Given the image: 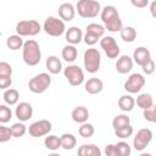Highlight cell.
Instances as JSON below:
<instances>
[{
    "mask_svg": "<svg viewBox=\"0 0 156 156\" xmlns=\"http://www.w3.org/2000/svg\"><path fill=\"white\" fill-rule=\"evenodd\" d=\"M58 16L60 18L65 21H72L76 16V9L69 2H63L58 6Z\"/></svg>",
    "mask_w": 156,
    "mask_h": 156,
    "instance_id": "cell-16",
    "label": "cell"
},
{
    "mask_svg": "<svg viewBox=\"0 0 156 156\" xmlns=\"http://www.w3.org/2000/svg\"><path fill=\"white\" fill-rule=\"evenodd\" d=\"M105 30H106L105 27L101 26V24H99V23H90V24L87 26V32L90 33V34H93V35H95L99 39L101 37H104Z\"/></svg>",
    "mask_w": 156,
    "mask_h": 156,
    "instance_id": "cell-30",
    "label": "cell"
},
{
    "mask_svg": "<svg viewBox=\"0 0 156 156\" xmlns=\"http://www.w3.org/2000/svg\"><path fill=\"white\" fill-rule=\"evenodd\" d=\"M136 105H138L140 108H143V110L149 108V107H151V106L154 105V99H152V96H151L150 94H147V93L140 94V95L136 98Z\"/></svg>",
    "mask_w": 156,
    "mask_h": 156,
    "instance_id": "cell-28",
    "label": "cell"
},
{
    "mask_svg": "<svg viewBox=\"0 0 156 156\" xmlns=\"http://www.w3.org/2000/svg\"><path fill=\"white\" fill-rule=\"evenodd\" d=\"M127 124H130V118H129L127 115L121 113V115H117V116L112 119V127H113V129L119 128V127H124V126H127Z\"/></svg>",
    "mask_w": 156,
    "mask_h": 156,
    "instance_id": "cell-32",
    "label": "cell"
},
{
    "mask_svg": "<svg viewBox=\"0 0 156 156\" xmlns=\"http://www.w3.org/2000/svg\"><path fill=\"white\" fill-rule=\"evenodd\" d=\"M155 5H156V2H155V1H152V2H151V7H150V11H151L152 17H155V16H156V13H155Z\"/></svg>",
    "mask_w": 156,
    "mask_h": 156,
    "instance_id": "cell-45",
    "label": "cell"
},
{
    "mask_svg": "<svg viewBox=\"0 0 156 156\" xmlns=\"http://www.w3.org/2000/svg\"><path fill=\"white\" fill-rule=\"evenodd\" d=\"M45 66H46V69L49 71V73H51V74H58L62 71V62L55 55H51L46 58Z\"/></svg>",
    "mask_w": 156,
    "mask_h": 156,
    "instance_id": "cell-19",
    "label": "cell"
},
{
    "mask_svg": "<svg viewBox=\"0 0 156 156\" xmlns=\"http://www.w3.org/2000/svg\"><path fill=\"white\" fill-rule=\"evenodd\" d=\"M135 105V100L132 98V95H122L118 99V107L123 111V112H129L134 108Z\"/></svg>",
    "mask_w": 156,
    "mask_h": 156,
    "instance_id": "cell-22",
    "label": "cell"
},
{
    "mask_svg": "<svg viewBox=\"0 0 156 156\" xmlns=\"http://www.w3.org/2000/svg\"><path fill=\"white\" fill-rule=\"evenodd\" d=\"M116 146H117V150H118L119 156H129L130 152H132L130 146L126 141H119V143L116 144Z\"/></svg>",
    "mask_w": 156,
    "mask_h": 156,
    "instance_id": "cell-37",
    "label": "cell"
},
{
    "mask_svg": "<svg viewBox=\"0 0 156 156\" xmlns=\"http://www.w3.org/2000/svg\"><path fill=\"white\" fill-rule=\"evenodd\" d=\"M51 84V77L49 73H39L34 76L29 82H28V88L32 93L34 94H41L44 93Z\"/></svg>",
    "mask_w": 156,
    "mask_h": 156,
    "instance_id": "cell-6",
    "label": "cell"
},
{
    "mask_svg": "<svg viewBox=\"0 0 156 156\" xmlns=\"http://www.w3.org/2000/svg\"><path fill=\"white\" fill-rule=\"evenodd\" d=\"M100 46L108 58H117L119 56V46L112 37H101Z\"/></svg>",
    "mask_w": 156,
    "mask_h": 156,
    "instance_id": "cell-11",
    "label": "cell"
},
{
    "mask_svg": "<svg viewBox=\"0 0 156 156\" xmlns=\"http://www.w3.org/2000/svg\"><path fill=\"white\" fill-rule=\"evenodd\" d=\"M6 46L10 49V50H20L22 46H23V40H22V37L18 35V34H15V35H10L7 39H6Z\"/></svg>",
    "mask_w": 156,
    "mask_h": 156,
    "instance_id": "cell-27",
    "label": "cell"
},
{
    "mask_svg": "<svg viewBox=\"0 0 156 156\" xmlns=\"http://www.w3.org/2000/svg\"><path fill=\"white\" fill-rule=\"evenodd\" d=\"M76 11L83 18H94L101 11V5L96 0H78Z\"/></svg>",
    "mask_w": 156,
    "mask_h": 156,
    "instance_id": "cell-3",
    "label": "cell"
},
{
    "mask_svg": "<svg viewBox=\"0 0 156 156\" xmlns=\"http://www.w3.org/2000/svg\"><path fill=\"white\" fill-rule=\"evenodd\" d=\"M101 55L100 51L95 48L87 49L84 52V68L89 73H96L100 69Z\"/></svg>",
    "mask_w": 156,
    "mask_h": 156,
    "instance_id": "cell-4",
    "label": "cell"
},
{
    "mask_svg": "<svg viewBox=\"0 0 156 156\" xmlns=\"http://www.w3.org/2000/svg\"><path fill=\"white\" fill-rule=\"evenodd\" d=\"M60 140H61V147L63 150H72L76 144H77V139L73 134L71 133H65L60 136Z\"/></svg>",
    "mask_w": 156,
    "mask_h": 156,
    "instance_id": "cell-24",
    "label": "cell"
},
{
    "mask_svg": "<svg viewBox=\"0 0 156 156\" xmlns=\"http://www.w3.org/2000/svg\"><path fill=\"white\" fill-rule=\"evenodd\" d=\"M12 118V111L7 105H0V123H7Z\"/></svg>",
    "mask_w": 156,
    "mask_h": 156,
    "instance_id": "cell-35",
    "label": "cell"
},
{
    "mask_svg": "<svg viewBox=\"0 0 156 156\" xmlns=\"http://www.w3.org/2000/svg\"><path fill=\"white\" fill-rule=\"evenodd\" d=\"M141 67H143V72H144L145 74H152L154 71H155V62H154L152 58H150V60H149L145 65H143Z\"/></svg>",
    "mask_w": 156,
    "mask_h": 156,
    "instance_id": "cell-40",
    "label": "cell"
},
{
    "mask_svg": "<svg viewBox=\"0 0 156 156\" xmlns=\"http://www.w3.org/2000/svg\"><path fill=\"white\" fill-rule=\"evenodd\" d=\"M71 117L72 119L76 122V123H84L88 121L89 118V111L87 107L84 106H77L76 108H73L72 113H71Z\"/></svg>",
    "mask_w": 156,
    "mask_h": 156,
    "instance_id": "cell-20",
    "label": "cell"
},
{
    "mask_svg": "<svg viewBox=\"0 0 156 156\" xmlns=\"http://www.w3.org/2000/svg\"><path fill=\"white\" fill-rule=\"evenodd\" d=\"M119 34H121V38L123 39V41H126V43H132L136 38V30L130 26L122 27V29L119 30Z\"/></svg>",
    "mask_w": 156,
    "mask_h": 156,
    "instance_id": "cell-26",
    "label": "cell"
},
{
    "mask_svg": "<svg viewBox=\"0 0 156 156\" xmlns=\"http://www.w3.org/2000/svg\"><path fill=\"white\" fill-rule=\"evenodd\" d=\"M144 118L147 122H151V123L156 122V112H155V106L154 105L151 107L144 110Z\"/></svg>",
    "mask_w": 156,
    "mask_h": 156,
    "instance_id": "cell-39",
    "label": "cell"
},
{
    "mask_svg": "<svg viewBox=\"0 0 156 156\" xmlns=\"http://www.w3.org/2000/svg\"><path fill=\"white\" fill-rule=\"evenodd\" d=\"M65 38L67 40L68 44H72V45H77L82 41L83 39V33L80 30V28L73 26V27H69L66 32H65Z\"/></svg>",
    "mask_w": 156,
    "mask_h": 156,
    "instance_id": "cell-14",
    "label": "cell"
},
{
    "mask_svg": "<svg viewBox=\"0 0 156 156\" xmlns=\"http://www.w3.org/2000/svg\"><path fill=\"white\" fill-rule=\"evenodd\" d=\"M132 58H133V61H134L136 65L143 66V65H145V63L151 58V54H150V51H149L146 48L139 46V48H136V49L134 50Z\"/></svg>",
    "mask_w": 156,
    "mask_h": 156,
    "instance_id": "cell-15",
    "label": "cell"
},
{
    "mask_svg": "<svg viewBox=\"0 0 156 156\" xmlns=\"http://www.w3.org/2000/svg\"><path fill=\"white\" fill-rule=\"evenodd\" d=\"M100 16H101V21L104 22L105 29H107L108 32L116 33L122 29V27H123L122 20H121L118 11L115 6H112V5L105 6L100 11Z\"/></svg>",
    "mask_w": 156,
    "mask_h": 156,
    "instance_id": "cell-1",
    "label": "cell"
},
{
    "mask_svg": "<svg viewBox=\"0 0 156 156\" xmlns=\"http://www.w3.org/2000/svg\"><path fill=\"white\" fill-rule=\"evenodd\" d=\"M20 99V94L16 89H12V88H7L5 89V93H4V101L6 105L9 106H12V105H16L17 101Z\"/></svg>",
    "mask_w": 156,
    "mask_h": 156,
    "instance_id": "cell-25",
    "label": "cell"
},
{
    "mask_svg": "<svg viewBox=\"0 0 156 156\" xmlns=\"http://www.w3.org/2000/svg\"><path fill=\"white\" fill-rule=\"evenodd\" d=\"M63 74L68 83L73 87H78L84 82V73L83 69L78 65H69L63 69Z\"/></svg>",
    "mask_w": 156,
    "mask_h": 156,
    "instance_id": "cell-8",
    "label": "cell"
},
{
    "mask_svg": "<svg viewBox=\"0 0 156 156\" xmlns=\"http://www.w3.org/2000/svg\"><path fill=\"white\" fill-rule=\"evenodd\" d=\"M52 128V124L48 119H39L37 122H33L29 126V135L33 138H40L44 135H48Z\"/></svg>",
    "mask_w": 156,
    "mask_h": 156,
    "instance_id": "cell-9",
    "label": "cell"
},
{
    "mask_svg": "<svg viewBox=\"0 0 156 156\" xmlns=\"http://www.w3.org/2000/svg\"><path fill=\"white\" fill-rule=\"evenodd\" d=\"M145 85V78L140 73H133L129 76V78L124 83V89L129 94H135L141 90V88Z\"/></svg>",
    "mask_w": 156,
    "mask_h": 156,
    "instance_id": "cell-12",
    "label": "cell"
},
{
    "mask_svg": "<svg viewBox=\"0 0 156 156\" xmlns=\"http://www.w3.org/2000/svg\"><path fill=\"white\" fill-rule=\"evenodd\" d=\"M11 138H12L11 129L9 127L2 126V123H0V143H6Z\"/></svg>",
    "mask_w": 156,
    "mask_h": 156,
    "instance_id": "cell-36",
    "label": "cell"
},
{
    "mask_svg": "<svg viewBox=\"0 0 156 156\" xmlns=\"http://www.w3.org/2000/svg\"><path fill=\"white\" fill-rule=\"evenodd\" d=\"M22 57L26 65L37 66L41 60V51L39 44L33 39L24 41L22 46Z\"/></svg>",
    "mask_w": 156,
    "mask_h": 156,
    "instance_id": "cell-2",
    "label": "cell"
},
{
    "mask_svg": "<svg viewBox=\"0 0 156 156\" xmlns=\"http://www.w3.org/2000/svg\"><path fill=\"white\" fill-rule=\"evenodd\" d=\"M85 91L88 94H91V95H95V94H99L101 93V90L104 89V83L101 79L99 78H90L85 82Z\"/></svg>",
    "mask_w": 156,
    "mask_h": 156,
    "instance_id": "cell-18",
    "label": "cell"
},
{
    "mask_svg": "<svg viewBox=\"0 0 156 156\" xmlns=\"http://www.w3.org/2000/svg\"><path fill=\"white\" fill-rule=\"evenodd\" d=\"M132 68H133V58L129 57L128 55L119 56V58L116 62V69H117V72L121 73V74H126V73L130 72Z\"/></svg>",
    "mask_w": 156,
    "mask_h": 156,
    "instance_id": "cell-17",
    "label": "cell"
},
{
    "mask_svg": "<svg viewBox=\"0 0 156 156\" xmlns=\"http://www.w3.org/2000/svg\"><path fill=\"white\" fill-rule=\"evenodd\" d=\"M43 29L50 37H60L66 32L65 22L61 18H57L54 16L46 17V20L44 21V24H43Z\"/></svg>",
    "mask_w": 156,
    "mask_h": 156,
    "instance_id": "cell-5",
    "label": "cell"
},
{
    "mask_svg": "<svg viewBox=\"0 0 156 156\" xmlns=\"http://www.w3.org/2000/svg\"><path fill=\"white\" fill-rule=\"evenodd\" d=\"M12 74V67L10 63L1 61L0 62V77H11Z\"/></svg>",
    "mask_w": 156,
    "mask_h": 156,
    "instance_id": "cell-38",
    "label": "cell"
},
{
    "mask_svg": "<svg viewBox=\"0 0 156 156\" xmlns=\"http://www.w3.org/2000/svg\"><path fill=\"white\" fill-rule=\"evenodd\" d=\"M44 145L48 150H51V151H55L57 150L58 147H61V140H60V136L57 135H48L44 140Z\"/></svg>",
    "mask_w": 156,
    "mask_h": 156,
    "instance_id": "cell-29",
    "label": "cell"
},
{
    "mask_svg": "<svg viewBox=\"0 0 156 156\" xmlns=\"http://www.w3.org/2000/svg\"><path fill=\"white\" fill-rule=\"evenodd\" d=\"M15 115L21 122H26L33 116V107L29 102H26V101L20 102L16 107Z\"/></svg>",
    "mask_w": 156,
    "mask_h": 156,
    "instance_id": "cell-13",
    "label": "cell"
},
{
    "mask_svg": "<svg viewBox=\"0 0 156 156\" xmlns=\"http://www.w3.org/2000/svg\"><path fill=\"white\" fill-rule=\"evenodd\" d=\"M12 84L11 77H0V89H7Z\"/></svg>",
    "mask_w": 156,
    "mask_h": 156,
    "instance_id": "cell-43",
    "label": "cell"
},
{
    "mask_svg": "<svg viewBox=\"0 0 156 156\" xmlns=\"http://www.w3.org/2000/svg\"><path fill=\"white\" fill-rule=\"evenodd\" d=\"M134 129L130 124H127L124 127H119V128H116L115 129V134L117 138H121V139H126V138H129L132 136Z\"/></svg>",
    "mask_w": 156,
    "mask_h": 156,
    "instance_id": "cell-31",
    "label": "cell"
},
{
    "mask_svg": "<svg viewBox=\"0 0 156 156\" xmlns=\"http://www.w3.org/2000/svg\"><path fill=\"white\" fill-rule=\"evenodd\" d=\"M10 129H11L12 136H15V138H21V136H23V135L26 134V132H27V127L23 124V122L13 123Z\"/></svg>",
    "mask_w": 156,
    "mask_h": 156,
    "instance_id": "cell-33",
    "label": "cell"
},
{
    "mask_svg": "<svg viewBox=\"0 0 156 156\" xmlns=\"http://www.w3.org/2000/svg\"><path fill=\"white\" fill-rule=\"evenodd\" d=\"M61 55H62V58L66 62H73L78 56V51H77V48L74 45L68 44V45L63 46Z\"/></svg>",
    "mask_w": 156,
    "mask_h": 156,
    "instance_id": "cell-23",
    "label": "cell"
},
{
    "mask_svg": "<svg viewBox=\"0 0 156 156\" xmlns=\"http://www.w3.org/2000/svg\"><path fill=\"white\" fill-rule=\"evenodd\" d=\"M94 132H95V129H94L93 124L87 123V122L82 123V126L78 129V133H79V135L82 138H90V136L94 135Z\"/></svg>",
    "mask_w": 156,
    "mask_h": 156,
    "instance_id": "cell-34",
    "label": "cell"
},
{
    "mask_svg": "<svg viewBox=\"0 0 156 156\" xmlns=\"http://www.w3.org/2000/svg\"><path fill=\"white\" fill-rule=\"evenodd\" d=\"M79 156H100L101 150L94 144H84L78 149Z\"/></svg>",
    "mask_w": 156,
    "mask_h": 156,
    "instance_id": "cell-21",
    "label": "cell"
},
{
    "mask_svg": "<svg viewBox=\"0 0 156 156\" xmlns=\"http://www.w3.org/2000/svg\"><path fill=\"white\" fill-rule=\"evenodd\" d=\"M152 140V132L149 128H141L133 139V146L136 151H143Z\"/></svg>",
    "mask_w": 156,
    "mask_h": 156,
    "instance_id": "cell-10",
    "label": "cell"
},
{
    "mask_svg": "<svg viewBox=\"0 0 156 156\" xmlns=\"http://www.w3.org/2000/svg\"><path fill=\"white\" fill-rule=\"evenodd\" d=\"M130 2L136 9H144L149 5V0H130Z\"/></svg>",
    "mask_w": 156,
    "mask_h": 156,
    "instance_id": "cell-44",
    "label": "cell"
},
{
    "mask_svg": "<svg viewBox=\"0 0 156 156\" xmlns=\"http://www.w3.org/2000/svg\"><path fill=\"white\" fill-rule=\"evenodd\" d=\"M41 26L35 20H23L16 24V32L21 37H34L39 34Z\"/></svg>",
    "mask_w": 156,
    "mask_h": 156,
    "instance_id": "cell-7",
    "label": "cell"
},
{
    "mask_svg": "<svg viewBox=\"0 0 156 156\" xmlns=\"http://www.w3.org/2000/svg\"><path fill=\"white\" fill-rule=\"evenodd\" d=\"M105 154L106 156H119L116 144H108L105 146Z\"/></svg>",
    "mask_w": 156,
    "mask_h": 156,
    "instance_id": "cell-41",
    "label": "cell"
},
{
    "mask_svg": "<svg viewBox=\"0 0 156 156\" xmlns=\"http://www.w3.org/2000/svg\"><path fill=\"white\" fill-rule=\"evenodd\" d=\"M83 40H84V43H85L87 45H90V46H91V45H94V44L98 43L99 38H96L95 35H93V34L85 32V34L83 35Z\"/></svg>",
    "mask_w": 156,
    "mask_h": 156,
    "instance_id": "cell-42",
    "label": "cell"
}]
</instances>
